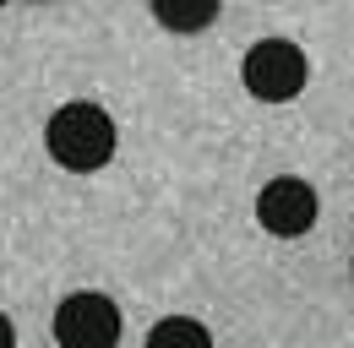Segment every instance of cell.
Listing matches in <instances>:
<instances>
[{"instance_id": "cell-6", "label": "cell", "mask_w": 354, "mask_h": 348, "mask_svg": "<svg viewBox=\"0 0 354 348\" xmlns=\"http://www.w3.org/2000/svg\"><path fill=\"white\" fill-rule=\"evenodd\" d=\"M153 17L164 28H175V33H196V28H207L218 17V6L213 0H153Z\"/></svg>"}, {"instance_id": "cell-5", "label": "cell", "mask_w": 354, "mask_h": 348, "mask_svg": "<svg viewBox=\"0 0 354 348\" xmlns=\"http://www.w3.org/2000/svg\"><path fill=\"white\" fill-rule=\"evenodd\" d=\"M147 348H213V332L191 316H164L153 332H147Z\"/></svg>"}, {"instance_id": "cell-4", "label": "cell", "mask_w": 354, "mask_h": 348, "mask_svg": "<svg viewBox=\"0 0 354 348\" xmlns=\"http://www.w3.org/2000/svg\"><path fill=\"white\" fill-rule=\"evenodd\" d=\"M316 213H322V202H316V191H310V180L300 174H278V180H267L262 196H257V223H262L267 234H278V240H300L316 229Z\"/></svg>"}, {"instance_id": "cell-3", "label": "cell", "mask_w": 354, "mask_h": 348, "mask_svg": "<svg viewBox=\"0 0 354 348\" xmlns=\"http://www.w3.org/2000/svg\"><path fill=\"white\" fill-rule=\"evenodd\" d=\"M55 343L60 348H115L120 343V304L109 294L77 289L55 310Z\"/></svg>"}, {"instance_id": "cell-2", "label": "cell", "mask_w": 354, "mask_h": 348, "mask_svg": "<svg viewBox=\"0 0 354 348\" xmlns=\"http://www.w3.org/2000/svg\"><path fill=\"white\" fill-rule=\"evenodd\" d=\"M310 66H306V49L289 39H262L245 49V60H240V82L251 98H262V104H289V98H300V87H306Z\"/></svg>"}, {"instance_id": "cell-7", "label": "cell", "mask_w": 354, "mask_h": 348, "mask_svg": "<svg viewBox=\"0 0 354 348\" xmlns=\"http://www.w3.org/2000/svg\"><path fill=\"white\" fill-rule=\"evenodd\" d=\"M0 348H17V327H11V316L0 310Z\"/></svg>"}, {"instance_id": "cell-1", "label": "cell", "mask_w": 354, "mask_h": 348, "mask_svg": "<svg viewBox=\"0 0 354 348\" xmlns=\"http://www.w3.org/2000/svg\"><path fill=\"white\" fill-rule=\"evenodd\" d=\"M115 142H120L115 115H109L104 104H88V98H71V104H60V109L49 115V126H44L49 158H55L60 169H71V174L104 169V164L115 158Z\"/></svg>"}]
</instances>
